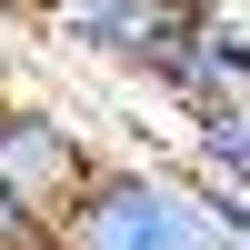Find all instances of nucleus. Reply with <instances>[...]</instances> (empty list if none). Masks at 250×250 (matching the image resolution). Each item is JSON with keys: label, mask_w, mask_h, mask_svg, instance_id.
<instances>
[{"label": "nucleus", "mask_w": 250, "mask_h": 250, "mask_svg": "<svg viewBox=\"0 0 250 250\" xmlns=\"http://www.w3.org/2000/svg\"><path fill=\"white\" fill-rule=\"evenodd\" d=\"M60 250H210V210L200 190H170L160 170L100 160L90 190L60 210Z\"/></svg>", "instance_id": "obj_1"}, {"label": "nucleus", "mask_w": 250, "mask_h": 250, "mask_svg": "<svg viewBox=\"0 0 250 250\" xmlns=\"http://www.w3.org/2000/svg\"><path fill=\"white\" fill-rule=\"evenodd\" d=\"M90 140L70 130L60 110H40V100H0V190H20L30 210H70L80 190H90Z\"/></svg>", "instance_id": "obj_2"}, {"label": "nucleus", "mask_w": 250, "mask_h": 250, "mask_svg": "<svg viewBox=\"0 0 250 250\" xmlns=\"http://www.w3.org/2000/svg\"><path fill=\"white\" fill-rule=\"evenodd\" d=\"M210 250H250V240H240V230H210Z\"/></svg>", "instance_id": "obj_3"}]
</instances>
